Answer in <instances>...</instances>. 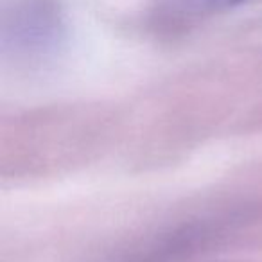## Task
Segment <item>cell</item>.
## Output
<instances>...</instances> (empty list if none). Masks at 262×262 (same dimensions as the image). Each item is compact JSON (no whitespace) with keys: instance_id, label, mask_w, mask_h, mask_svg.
Listing matches in <instances>:
<instances>
[{"instance_id":"1","label":"cell","mask_w":262,"mask_h":262,"mask_svg":"<svg viewBox=\"0 0 262 262\" xmlns=\"http://www.w3.org/2000/svg\"><path fill=\"white\" fill-rule=\"evenodd\" d=\"M176 4L189 11L196 13H210V11H221L233 6L241 4L243 0H174Z\"/></svg>"}]
</instances>
